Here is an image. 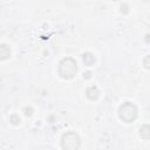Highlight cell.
Listing matches in <instances>:
<instances>
[{"mask_svg":"<svg viewBox=\"0 0 150 150\" xmlns=\"http://www.w3.org/2000/svg\"><path fill=\"white\" fill-rule=\"evenodd\" d=\"M57 71H59V75L64 80H69L74 77V75L77 71L76 61L73 57H66L61 60L57 67Z\"/></svg>","mask_w":150,"mask_h":150,"instance_id":"6da1fadb","label":"cell"},{"mask_svg":"<svg viewBox=\"0 0 150 150\" xmlns=\"http://www.w3.org/2000/svg\"><path fill=\"white\" fill-rule=\"evenodd\" d=\"M137 112H138L137 111V107L134 103H130V102L123 103L118 109V116L125 123L134 122L136 120V117H137Z\"/></svg>","mask_w":150,"mask_h":150,"instance_id":"7a4b0ae2","label":"cell"},{"mask_svg":"<svg viewBox=\"0 0 150 150\" xmlns=\"http://www.w3.org/2000/svg\"><path fill=\"white\" fill-rule=\"evenodd\" d=\"M81 145V141L77 134L73 131H68L62 135L61 138V146L66 150H76Z\"/></svg>","mask_w":150,"mask_h":150,"instance_id":"3957f363","label":"cell"},{"mask_svg":"<svg viewBox=\"0 0 150 150\" xmlns=\"http://www.w3.org/2000/svg\"><path fill=\"white\" fill-rule=\"evenodd\" d=\"M98 94H100V91H98L97 87H95V86H93V87H89V88L87 89V91H86V95H87V97H88L89 100H91V101L96 100V98L98 97Z\"/></svg>","mask_w":150,"mask_h":150,"instance_id":"277c9868","label":"cell"},{"mask_svg":"<svg viewBox=\"0 0 150 150\" xmlns=\"http://www.w3.org/2000/svg\"><path fill=\"white\" fill-rule=\"evenodd\" d=\"M11 56V49L7 45H0V60H7Z\"/></svg>","mask_w":150,"mask_h":150,"instance_id":"5b68a950","label":"cell"},{"mask_svg":"<svg viewBox=\"0 0 150 150\" xmlns=\"http://www.w3.org/2000/svg\"><path fill=\"white\" fill-rule=\"evenodd\" d=\"M82 60H83V63L86 64V66H93L94 63H95V56L91 54V53H84L83 55H82Z\"/></svg>","mask_w":150,"mask_h":150,"instance_id":"8992f818","label":"cell"},{"mask_svg":"<svg viewBox=\"0 0 150 150\" xmlns=\"http://www.w3.org/2000/svg\"><path fill=\"white\" fill-rule=\"evenodd\" d=\"M139 135L142 138L144 139H149L150 138V128L148 124H144L141 129H139Z\"/></svg>","mask_w":150,"mask_h":150,"instance_id":"52a82bcc","label":"cell"},{"mask_svg":"<svg viewBox=\"0 0 150 150\" xmlns=\"http://www.w3.org/2000/svg\"><path fill=\"white\" fill-rule=\"evenodd\" d=\"M9 121H11L13 124H15V125H16V124H19V123H20V117H19L18 115H15V114H14V115H12V116H11Z\"/></svg>","mask_w":150,"mask_h":150,"instance_id":"ba28073f","label":"cell"},{"mask_svg":"<svg viewBox=\"0 0 150 150\" xmlns=\"http://www.w3.org/2000/svg\"><path fill=\"white\" fill-rule=\"evenodd\" d=\"M32 111H33L32 108H27V107L25 108V114H26L27 116H30V115H32Z\"/></svg>","mask_w":150,"mask_h":150,"instance_id":"9c48e42d","label":"cell"},{"mask_svg":"<svg viewBox=\"0 0 150 150\" xmlns=\"http://www.w3.org/2000/svg\"><path fill=\"white\" fill-rule=\"evenodd\" d=\"M144 67H145L146 69L149 68V56H148V55H146L145 59H144Z\"/></svg>","mask_w":150,"mask_h":150,"instance_id":"30bf717a","label":"cell"},{"mask_svg":"<svg viewBox=\"0 0 150 150\" xmlns=\"http://www.w3.org/2000/svg\"><path fill=\"white\" fill-rule=\"evenodd\" d=\"M83 77H84V79H90V77H91V73H90V71H86V73L83 74Z\"/></svg>","mask_w":150,"mask_h":150,"instance_id":"8fae6325","label":"cell"}]
</instances>
